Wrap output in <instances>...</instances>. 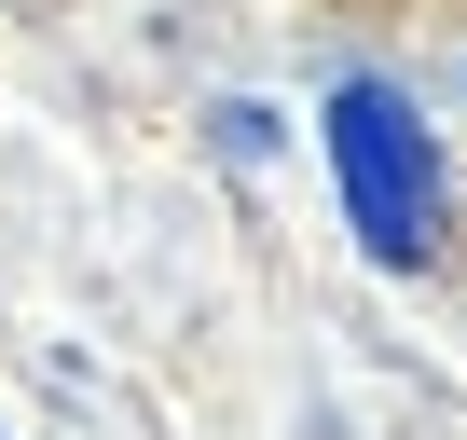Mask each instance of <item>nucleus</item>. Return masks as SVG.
<instances>
[{"instance_id": "1", "label": "nucleus", "mask_w": 467, "mask_h": 440, "mask_svg": "<svg viewBox=\"0 0 467 440\" xmlns=\"http://www.w3.org/2000/svg\"><path fill=\"white\" fill-rule=\"evenodd\" d=\"M330 179H344V220H358V248L371 262H426L440 248V138L412 124L399 83H344L330 97Z\"/></svg>"}]
</instances>
